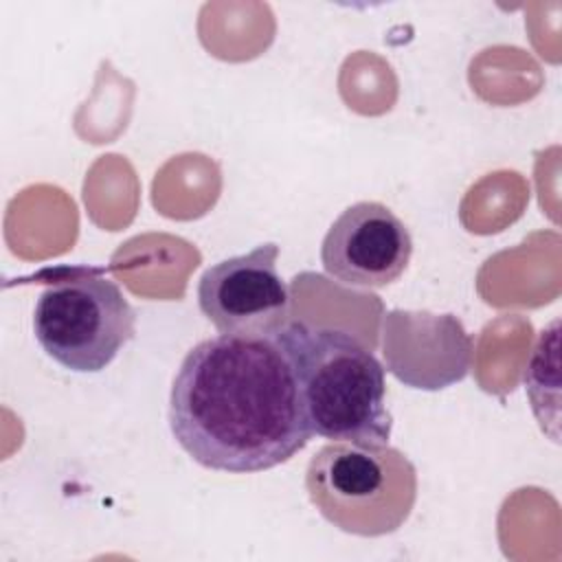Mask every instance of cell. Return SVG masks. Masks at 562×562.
Returning <instances> with one entry per match:
<instances>
[{"instance_id": "4", "label": "cell", "mask_w": 562, "mask_h": 562, "mask_svg": "<svg viewBox=\"0 0 562 562\" xmlns=\"http://www.w3.org/2000/svg\"><path fill=\"white\" fill-rule=\"evenodd\" d=\"M33 334L61 367L103 371L136 334V312L103 268L64 266L40 274Z\"/></svg>"}, {"instance_id": "7", "label": "cell", "mask_w": 562, "mask_h": 562, "mask_svg": "<svg viewBox=\"0 0 562 562\" xmlns=\"http://www.w3.org/2000/svg\"><path fill=\"white\" fill-rule=\"evenodd\" d=\"M472 336L454 314L393 310L382 318L386 369L406 386L439 391L472 367Z\"/></svg>"}, {"instance_id": "1", "label": "cell", "mask_w": 562, "mask_h": 562, "mask_svg": "<svg viewBox=\"0 0 562 562\" xmlns=\"http://www.w3.org/2000/svg\"><path fill=\"white\" fill-rule=\"evenodd\" d=\"M169 428L217 472H263L299 454L314 432L279 329L217 334L189 349L171 384Z\"/></svg>"}, {"instance_id": "3", "label": "cell", "mask_w": 562, "mask_h": 562, "mask_svg": "<svg viewBox=\"0 0 562 562\" xmlns=\"http://www.w3.org/2000/svg\"><path fill=\"white\" fill-rule=\"evenodd\" d=\"M305 490L329 525L351 536L378 538L408 520L417 501V472L389 443L329 441L310 459Z\"/></svg>"}, {"instance_id": "2", "label": "cell", "mask_w": 562, "mask_h": 562, "mask_svg": "<svg viewBox=\"0 0 562 562\" xmlns=\"http://www.w3.org/2000/svg\"><path fill=\"white\" fill-rule=\"evenodd\" d=\"M279 336L288 347L312 432L329 441L389 443L382 362L351 334L288 321Z\"/></svg>"}, {"instance_id": "5", "label": "cell", "mask_w": 562, "mask_h": 562, "mask_svg": "<svg viewBox=\"0 0 562 562\" xmlns=\"http://www.w3.org/2000/svg\"><path fill=\"white\" fill-rule=\"evenodd\" d=\"M279 246L209 266L198 281V305L220 334H272L290 318V288L277 268Z\"/></svg>"}, {"instance_id": "8", "label": "cell", "mask_w": 562, "mask_h": 562, "mask_svg": "<svg viewBox=\"0 0 562 562\" xmlns=\"http://www.w3.org/2000/svg\"><path fill=\"white\" fill-rule=\"evenodd\" d=\"M558 329H560V323L553 321L549 327H544L538 334V340L529 353V360L522 373V384H525V393L531 404V411L540 422L542 430L549 432V424H551L553 441H558V402H560Z\"/></svg>"}, {"instance_id": "6", "label": "cell", "mask_w": 562, "mask_h": 562, "mask_svg": "<svg viewBox=\"0 0 562 562\" xmlns=\"http://www.w3.org/2000/svg\"><path fill=\"white\" fill-rule=\"evenodd\" d=\"M413 255L406 224L382 202L347 206L321 244L325 272L347 288H384L397 281Z\"/></svg>"}]
</instances>
